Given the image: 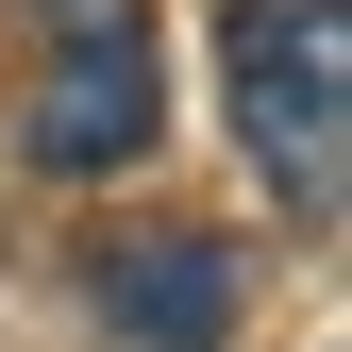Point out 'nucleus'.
Segmentation results:
<instances>
[{"instance_id": "obj_3", "label": "nucleus", "mask_w": 352, "mask_h": 352, "mask_svg": "<svg viewBox=\"0 0 352 352\" xmlns=\"http://www.w3.org/2000/svg\"><path fill=\"white\" fill-rule=\"evenodd\" d=\"M118 352H218L235 336V235H185V218H135V235L84 269Z\"/></svg>"}, {"instance_id": "obj_2", "label": "nucleus", "mask_w": 352, "mask_h": 352, "mask_svg": "<svg viewBox=\"0 0 352 352\" xmlns=\"http://www.w3.org/2000/svg\"><path fill=\"white\" fill-rule=\"evenodd\" d=\"M17 17H34L17 151L51 168V185L151 168V135H168V51H151V0H17Z\"/></svg>"}, {"instance_id": "obj_1", "label": "nucleus", "mask_w": 352, "mask_h": 352, "mask_svg": "<svg viewBox=\"0 0 352 352\" xmlns=\"http://www.w3.org/2000/svg\"><path fill=\"white\" fill-rule=\"evenodd\" d=\"M218 101L285 218L352 201V0H235L218 17Z\"/></svg>"}]
</instances>
